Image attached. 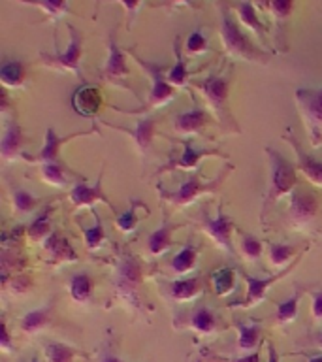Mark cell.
Segmentation results:
<instances>
[{
	"label": "cell",
	"mask_w": 322,
	"mask_h": 362,
	"mask_svg": "<svg viewBox=\"0 0 322 362\" xmlns=\"http://www.w3.org/2000/svg\"><path fill=\"white\" fill-rule=\"evenodd\" d=\"M232 83V66L228 68V72H217L209 74L208 78L196 79L194 87L200 89L202 96L208 102L209 110L213 113L217 121L225 127L226 132H234L239 134L242 129L236 123V119L230 112V104H228V90H230Z\"/></svg>",
	"instance_id": "cell-1"
},
{
	"label": "cell",
	"mask_w": 322,
	"mask_h": 362,
	"mask_svg": "<svg viewBox=\"0 0 322 362\" xmlns=\"http://www.w3.org/2000/svg\"><path fill=\"white\" fill-rule=\"evenodd\" d=\"M220 10V23H219V34L225 45V51L234 59H242L247 62H260V64H268L271 59L270 53H264L258 49L253 42L242 33V28L237 27L236 19L232 16L230 6L228 4H217Z\"/></svg>",
	"instance_id": "cell-2"
},
{
	"label": "cell",
	"mask_w": 322,
	"mask_h": 362,
	"mask_svg": "<svg viewBox=\"0 0 322 362\" xmlns=\"http://www.w3.org/2000/svg\"><path fill=\"white\" fill-rule=\"evenodd\" d=\"M264 151L268 158H270V183H268V191H266L264 202H262L260 223L266 221V214H268L271 204H275L282 194H290L298 187L296 166L282 157L281 153L273 149V147L266 146Z\"/></svg>",
	"instance_id": "cell-3"
},
{
	"label": "cell",
	"mask_w": 322,
	"mask_h": 362,
	"mask_svg": "<svg viewBox=\"0 0 322 362\" xmlns=\"http://www.w3.org/2000/svg\"><path fill=\"white\" fill-rule=\"evenodd\" d=\"M143 264L129 251H121L113 274V288L119 298L132 308L141 305V285H143Z\"/></svg>",
	"instance_id": "cell-4"
},
{
	"label": "cell",
	"mask_w": 322,
	"mask_h": 362,
	"mask_svg": "<svg viewBox=\"0 0 322 362\" xmlns=\"http://www.w3.org/2000/svg\"><path fill=\"white\" fill-rule=\"evenodd\" d=\"M294 98L298 104L299 115L304 117L309 140L313 147L322 146V87L321 89H307L298 87L294 90Z\"/></svg>",
	"instance_id": "cell-5"
},
{
	"label": "cell",
	"mask_w": 322,
	"mask_h": 362,
	"mask_svg": "<svg viewBox=\"0 0 322 362\" xmlns=\"http://www.w3.org/2000/svg\"><path fill=\"white\" fill-rule=\"evenodd\" d=\"M228 170H222L219 174V177H215V180H202L200 175L196 174H191L189 175V180L183 183V185L177 189V191H164L162 185H158V192H160V197L164 200H168L169 204H174V206H189L196 200L198 197H202V194H211V192H217L219 191V187L222 185V180H225Z\"/></svg>",
	"instance_id": "cell-6"
},
{
	"label": "cell",
	"mask_w": 322,
	"mask_h": 362,
	"mask_svg": "<svg viewBox=\"0 0 322 362\" xmlns=\"http://www.w3.org/2000/svg\"><path fill=\"white\" fill-rule=\"evenodd\" d=\"M68 30H70V44H68L66 51H62V53L56 51L55 55L40 53V59H42L45 66L55 68V70H61V72H72L78 78H83V72H81L83 38H81V33L78 28L72 27V25H68Z\"/></svg>",
	"instance_id": "cell-7"
},
{
	"label": "cell",
	"mask_w": 322,
	"mask_h": 362,
	"mask_svg": "<svg viewBox=\"0 0 322 362\" xmlns=\"http://www.w3.org/2000/svg\"><path fill=\"white\" fill-rule=\"evenodd\" d=\"M307 249H305L304 253H299L298 257H296V259H294L287 268H285V270L277 272V274H273V276L270 277H253V276H249V274H245V272H239V276L247 281V294H245L243 302H234V304H230V308H243V310H247V308L262 304V302L266 300V296H268L270 287H273V283H277L279 279H282V277H287L288 274L296 268V264L302 260V257L307 253Z\"/></svg>",
	"instance_id": "cell-8"
},
{
	"label": "cell",
	"mask_w": 322,
	"mask_h": 362,
	"mask_svg": "<svg viewBox=\"0 0 322 362\" xmlns=\"http://www.w3.org/2000/svg\"><path fill=\"white\" fill-rule=\"evenodd\" d=\"M126 53L134 57L136 62L140 64L149 78L153 79V87L149 90V107H160L166 106L169 100L175 98L174 87L168 83V78H164V72L168 70V64L166 62H149L145 59H141L140 55H136L134 49H129Z\"/></svg>",
	"instance_id": "cell-9"
},
{
	"label": "cell",
	"mask_w": 322,
	"mask_h": 362,
	"mask_svg": "<svg viewBox=\"0 0 322 362\" xmlns=\"http://www.w3.org/2000/svg\"><path fill=\"white\" fill-rule=\"evenodd\" d=\"M130 70L126 64V51H123L115 42V33H109L107 38V59L104 68L100 70V79L107 83L119 85L123 89L132 90L129 83ZM134 93V90H132Z\"/></svg>",
	"instance_id": "cell-10"
},
{
	"label": "cell",
	"mask_w": 322,
	"mask_h": 362,
	"mask_svg": "<svg viewBox=\"0 0 322 362\" xmlns=\"http://www.w3.org/2000/svg\"><path fill=\"white\" fill-rule=\"evenodd\" d=\"M318 214V202L313 192L304 191L302 187H296L290 192V208H288V225L294 228H305L313 225Z\"/></svg>",
	"instance_id": "cell-11"
},
{
	"label": "cell",
	"mask_w": 322,
	"mask_h": 362,
	"mask_svg": "<svg viewBox=\"0 0 322 362\" xmlns=\"http://www.w3.org/2000/svg\"><path fill=\"white\" fill-rule=\"evenodd\" d=\"M85 134H100V130L98 129H90V130H79V132H73V134L68 136H56L55 130L47 129L45 130V144L44 147L40 149L38 155H28V153H23L21 158L28 160V163H40V164H62L59 160V149H61L66 141H70L72 138H78V136H85Z\"/></svg>",
	"instance_id": "cell-12"
},
{
	"label": "cell",
	"mask_w": 322,
	"mask_h": 362,
	"mask_svg": "<svg viewBox=\"0 0 322 362\" xmlns=\"http://www.w3.org/2000/svg\"><path fill=\"white\" fill-rule=\"evenodd\" d=\"M202 228L205 230L208 236H211L215 240V243L219 245L222 251L230 255L236 259V249H234V242H232V230H236V226L232 223V219L222 211V208H219V215L211 219L205 211L202 214Z\"/></svg>",
	"instance_id": "cell-13"
},
{
	"label": "cell",
	"mask_w": 322,
	"mask_h": 362,
	"mask_svg": "<svg viewBox=\"0 0 322 362\" xmlns=\"http://www.w3.org/2000/svg\"><path fill=\"white\" fill-rule=\"evenodd\" d=\"M183 146V155L179 158H174L162 166V168L157 170V174H162V172H168V170H194L200 163V158L203 157H220L228 158V153H222L219 149H209V147H194L192 146L191 138H179L177 140Z\"/></svg>",
	"instance_id": "cell-14"
},
{
	"label": "cell",
	"mask_w": 322,
	"mask_h": 362,
	"mask_svg": "<svg viewBox=\"0 0 322 362\" xmlns=\"http://www.w3.org/2000/svg\"><path fill=\"white\" fill-rule=\"evenodd\" d=\"M282 140L288 141V144L292 146L294 153H296V158H298L296 168H298L299 172H302V174H304L311 183H313V185L322 187V160L311 157L309 153L304 151V147H302V144L298 141V138L294 136L292 129L285 130Z\"/></svg>",
	"instance_id": "cell-15"
},
{
	"label": "cell",
	"mask_w": 322,
	"mask_h": 362,
	"mask_svg": "<svg viewBox=\"0 0 322 362\" xmlns=\"http://www.w3.org/2000/svg\"><path fill=\"white\" fill-rule=\"evenodd\" d=\"M104 124L107 127H112L115 130H121L124 134H130V138L134 140L136 147H138V153H140L141 157H145L147 153L153 149V138L157 134V117L155 115H147V117L140 119L138 123H136L134 129H129V127H121V124H112V123H106Z\"/></svg>",
	"instance_id": "cell-16"
},
{
	"label": "cell",
	"mask_w": 322,
	"mask_h": 362,
	"mask_svg": "<svg viewBox=\"0 0 322 362\" xmlns=\"http://www.w3.org/2000/svg\"><path fill=\"white\" fill-rule=\"evenodd\" d=\"M102 175H104V170H100V174H98V180L93 187L87 185L85 181H79L76 185L72 187V191L68 194L70 198V202H72L73 208H83V206H95V202H104L106 206H109L112 211H115V206L109 202V198L106 197V192L102 191Z\"/></svg>",
	"instance_id": "cell-17"
},
{
	"label": "cell",
	"mask_w": 322,
	"mask_h": 362,
	"mask_svg": "<svg viewBox=\"0 0 322 362\" xmlns=\"http://www.w3.org/2000/svg\"><path fill=\"white\" fill-rule=\"evenodd\" d=\"M211 123V117L209 113L203 110L202 106H194L189 112H183L179 115H175L174 119V130L177 134L185 136V138H191L192 136L200 134L208 124Z\"/></svg>",
	"instance_id": "cell-18"
},
{
	"label": "cell",
	"mask_w": 322,
	"mask_h": 362,
	"mask_svg": "<svg viewBox=\"0 0 322 362\" xmlns=\"http://www.w3.org/2000/svg\"><path fill=\"white\" fill-rule=\"evenodd\" d=\"M266 8L273 13V25H275V44L277 49L285 53L288 51L287 45V21L294 10V4L290 0H275V2H268Z\"/></svg>",
	"instance_id": "cell-19"
},
{
	"label": "cell",
	"mask_w": 322,
	"mask_h": 362,
	"mask_svg": "<svg viewBox=\"0 0 322 362\" xmlns=\"http://www.w3.org/2000/svg\"><path fill=\"white\" fill-rule=\"evenodd\" d=\"M25 144V136H23V130L19 127L16 119H10L6 121L4 124V136H2V141H0V155H2V160L10 163L13 158L21 157L23 153L21 147Z\"/></svg>",
	"instance_id": "cell-20"
},
{
	"label": "cell",
	"mask_w": 322,
	"mask_h": 362,
	"mask_svg": "<svg viewBox=\"0 0 322 362\" xmlns=\"http://www.w3.org/2000/svg\"><path fill=\"white\" fill-rule=\"evenodd\" d=\"M208 288L205 277L198 276L191 279H175L168 285V298L174 302H189L198 298Z\"/></svg>",
	"instance_id": "cell-21"
},
{
	"label": "cell",
	"mask_w": 322,
	"mask_h": 362,
	"mask_svg": "<svg viewBox=\"0 0 322 362\" xmlns=\"http://www.w3.org/2000/svg\"><path fill=\"white\" fill-rule=\"evenodd\" d=\"M102 106V95L100 90L90 85H83L76 89L72 95V107L73 112H78L83 117H95L96 112Z\"/></svg>",
	"instance_id": "cell-22"
},
{
	"label": "cell",
	"mask_w": 322,
	"mask_h": 362,
	"mask_svg": "<svg viewBox=\"0 0 322 362\" xmlns=\"http://www.w3.org/2000/svg\"><path fill=\"white\" fill-rule=\"evenodd\" d=\"M177 228V225H172L168 219V215H164L162 223L158 226L157 230L151 232L149 238H147V251L153 255V257H160L166 251H169L172 247V234Z\"/></svg>",
	"instance_id": "cell-23"
},
{
	"label": "cell",
	"mask_w": 322,
	"mask_h": 362,
	"mask_svg": "<svg viewBox=\"0 0 322 362\" xmlns=\"http://www.w3.org/2000/svg\"><path fill=\"white\" fill-rule=\"evenodd\" d=\"M186 328H191L194 332L200 334H213L219 327V319L215 315V311H211L208 305H196L189 315V322L185 325Z\"/></svg>",
	"instance_id": "cell-24"
},
{
	"label": "cell",
	"mask_w": 322,
	"mask_h": 362,
	"mask_svg": "<svg viewBox=\"0 0 322 362\" xmlns=\"http://www.w3.org/2000/svg\"><path fill=\"white\" fill-rule=\"evenodd\" d=\"M44 249L51 255V259L56 260V262H73V260L78 259V253L72 247V243L68 242L66 238L56 230L45 240Z\"/></svg>",
	"instance_id": "cell-25"
},
{
	"label": "cell",
	"mask_w": 322,
	"mask_h": 362,
	"mask_svg": "<svg viewBox=\"0 0 322 362\" xmlns=\"http://www.w3.org/2000/svg\"><path fill=\"white\" fill-rule=\"evenodd\" d=\"M53 300L49 304L42 305L38 310H32L25 313L19 321V327L25 334H36L40 332L42 328H45L51 322V313H53Z\"/></svg>",
	"instance_id": "cell-26"
},
{
	"label": "cell",
	"mask_w": 322,
	"mask_h": 362,
	"mask_svg": "<svg viewBox=\"0 0 322 362\" xmlns=\"http://www.w3.org/2000/svg\"><path fill=\"white\" fill-rule=\"evenodd\" d=\"M230 10L237 11V21L242 23L243 27H247L249 30H253L260 40L264 38L268 30L266 27L260 23L258 13H256V8H254L253 2H236V4H228Z\"/></svg>",
	"instance_id": "cell-27"
},
{
	"label": "cell",
	"mask_w": 322,
	"mask_h": 362,
	"mask_svg": "<svg viewBox=\"0 0 322 362\" xmlns=\"http://www.w3.org/2000/svg\"><path fill=\"white\" fill-rule=\"evenodd\" d=\"M68 293H70V298L78 304H87L90 298H93V293H95V283H93V277L85 272H79V274H73L68 281Z\"/></svg>",
	"instance_id": "cell-28"
},
{
	"label": "cell",
	"mask_w": 322,
	"mask_h": 362,
	"mask_svg": "<svg viewBox=\"0 0 322 362\" xmlns=\"http://www.w3.org/2000/svg\"><path fill=\"white\" fill-rule=\"evenodd\" d=\"M198 266V249H194L191 243H186L185 247L181 249L179 253H175V257L169 260V270L172 274L177 276H185L191 274Z\"/></svg>",
	"instance_id": "cell-29"
},
{
	"label": "cell",
	"mask_w": 322,
	"mask_h": 362,
	"mask_svg": "<svg viewBox=\"0 0 322 362\" xmlns=\"http://www.w3.org/2000/svg\"><path fill=\"white\" fill-rule=\"evenodd\" d=\"M174 53H175V64L169 68L168 72V83L172 87H185L189 81V70H186V57L181 51V42L179 38H175L174 42Z\"/></svg>",
	"instance_id": "cell-30"
},
{
	"label": "cell",
	"mask_w": 322,
	"mask_h": 362,
	"mask_svg": "<svg viewBox=\"0 0 322 362\" xmlns=\"http://www.w3.org/2000/svg\"><path fill=\"white\" fill-rule=\"evenodd\" d=\"M51 211H53V206H47V208L42 209V214L27 226V236L30 238L32 242H45V240L55 232L51 230Z\"/></svg>",
	"instance_id": "cell-31"
},
{
	"label": "cell",
	"mask_w": 322,
	"mask_h": 362,
	"mask_svg": "<svg viewBox=\"0 0 322 362\" xmlns=\"http://www.w3.org/2000/svg\"><path fill=\"white\" fill-rule=\"evenodd\" d=\"M93 211V217H95V225L93 226H85L79 223L78 219V225L81 226V232H83L85 236V245L89 251H96V249H100L104 245V240H106V230H104V226H102V221H100V215L96 211L95 208H90Z\"/></svg>",
	"instance_id": "cell-32"
},
{
	"label": "cell",
	"mask_w": 322,
	"mask_h": 362,
	"mask_svg": "<svg viewBox=\"0 0 322 362\" xmlns=\"http://www.w3.org/2000/svg\"><path fill=\"white\" fill-rule=\"evenodd\" d=\"M237 349L242 353H247V351L254 349V345L258 344L260 334H262V327L260 322H251V325H245V322H237Z\"/></svg>",
	"instance_id": "cell-33"
},
{
	"label": "cell",
	"mask_w": 322,
	"mask_h": 362,
	"mask_svg": "<svg viewBox=\"0 0 322 362\" xmlns=\"http://www.w3.org/2000/svg\"><path fill=\"white\" fill-rule=\"evenodd\" d=\"M296 293L290 296V298L282 300V302H277V313H275V321L279 325H288V322L296 321V317H298V304L299 298H302V288L299 285H296Z\"/></svg>",
	"instance_id": "cell-34"
},
{
	"label": "cell",
	"mask_w": 322,
	"mask_h": 362,
	"mask_svg": "<svg viewBox=\"0 0 322 362\" xmlns=\"http://www.w3.org/2000/svg\"><path fill=\"white\" fill-rule=\"evenodd\" d=\"M0 79L4 89H16L21 87L25 81V66L19 61H6L0 68Z\"/></svg>",
	"instance_id": "cell-35"
},
{
	"label": "cell",
	"mask_w": 322,
	"mask_h": 362,
	"mask_svg": "<svg viewBox=\"0 0 322 362\" xmlns=\"http://www.w3.org/2000/svg\"><path fill=\"white\" fill-rule=\"evenodd\" d=\"M11 204H13V214L27 215L32 214L40 206V198L34 197L32 192L25 191L21 187H16L11 192Z\"/></svg>",
	"instance_id": "cell-36"
},
{
	"label": "cell",
	"mask_w": 322,
	"mask_h": 362,
	"mask_svg": "<svg viewBox=\"0 0 322 362\" xmlns=\"http://www.w3.org/2000/svg\"><path fill=\"white\" fill-rule=\"evenodd\" d=\"M294 251L296 249L292 245H287V243H279V242H270L268 243V260H270L271 266L275 268H281V266H288L292 262ZM298 257V255H296ZM294 257V259H296Z\"/></svg>",
	"instance_id": "cell-37"
},
{
	"label": "cell",
	"mask_w": 322,
	"mask_h": 362,
	"mask_svg": "<svg viewBox=\"0 0 322 362\" xmlns=\"http://www.w3.org/2000/svg\"><path fill=\"white\" fill-rule=\"evenodd\" d=\"M209 279H211V285H213V291L217 296H225V294H228L230 291H234V270L232 268H228V266H225V268H219V270H215L211 276H209Z\"/></svg>",
	"instance_id": "cell-38"
},
{
	"label": "cell",
	"mask_w": 322,
	"mask_h": 362,
	"mask_svg": "<svg viewBox=\"0 0 322 362\" xmlns=\"http://www.w3.org/2000/svg\"><path fill=\"white\" fill-rule=\"evenodd\" d=\"M44 353L49 362H73V358L79 355L78 349L61 341H49L44 347Z\"/></svg>",
	"instance_id": "cell-39"
},
{
	"label": "cell",
	"mask_w": 322,
	"mask_h": 362,
	"mask_svg": "<svg viewBox=\"0 0 322 362\" xmlns=\"http://www.w3.org/2000/svg\"><path fill=\"white\" fill-rule=\"evenodd\" d=\"M66 172H70V170H68L64 164L47 163V164H42V166H40V175L44 177V181H47V183L53 187H66L68 185Z\"/></svg>",
	"instance_id": "cell-40"
},
{
	"label": "cell",
	"mask_w": 322,
	"mask_h": 362,
	"mask_svg": "<svg viewBox=\"0 0 322 362\" xmlns=\"http://www.w3.org/2000/svg\"><path fill=\"white\" fill-rule=\"evenodd\" d=\"M237 234H239V240H242L243 257L251 260V262H256L262 257V242L256 236H253V234L239 230V228H237Z\"/></svg>",
	"instance_id": "cell-41"
},
{
	"label": "cell",
	"mask_w": 322,
	"mask_h": 362,
	"mask_svg": "<svg viewBox=\"0 0 322 362\" xmlns=\"http://www.w3.org/2000/svg\"><path fill=\"white\" fill-rule=\"evenodd\" d=\"M143 206H145V204H141L140 200H130V208L115 219V226H117L119 230L121 232L134 230L136 223H138V215H136V211H138V208H143Z\"/></svg>",
	"instance_id": "cell-42"
},
{
	"label": "cell",
	"mask_w": 322,
	"mask_h": 362,
	"mask_svg": "<svg viewBox=\"0 0 322 362\" xmlns=\"http://www.w3.org/2000/svg\"><path fill=\"white\" fill-rule=\"evenodd\" d=\"M185 51L189 55H200V53H208V40L203 36V33L198 28L194 33L189 34V38L185 42Z\"/></svg>",
	"instance_id": "cell-43"
},
{
	"label": "cell",
	"mask_w": 322,
	"mask_h": 362,
	"mask_svg": "<svg viewBox=\"0 0 322 362\" xmlns=\"http://www.w3.org/2000/svg\"><path fill=\"white\" fill-rule=\"evenodd\" d=\"M32 6L40 8V10L45 11V13H49V16L55 17V19H59V17H62L64 13L70 11V6H68L66 2H34Z\"/></svg>",
	"instance_id": "cell-44"
},
{
	"label": "cell",
	"mask_w": 322,
	"mask_h": 362,
	"mask_svg": "<svg viewBox=\"0 0 322 362\" xmlns=\"http://www.w3.org/2000/svg\"><path fill=\"white\" fill-rule=\"evenodd\" d=\"M311 300H313V304H311V313H313V319L315 322H322V288H311L309 291Z\"/></svg>",
	"instance_id": "cell-45"
},
{
	"label": "cell",
	"mask_w": 322,
	"mask_h": 362,
	"mask_svg": "<svg viewBox=\"0 0 322 362\" xmlns=\"http://www.w3.org/2000/svg\"><path fill=\"white\" fill-rule=\"evenodd\" d=\"M0 347H2L6 353L11 349L10 330H8V322H6V319H2V325H0Z\"/></svg>",
	"instance_id": "cell-46"
},
{
	"label": "cell",
	"mask_w": 322,
	"mask_h": 362,
	"mask_svg": "<svg viewBox=\"0 0 322 362\" xmlns=\"http://www.w3.org/2000/svg\"><path fill=\"white\" fill-rule=\"evenodd\" d=\"M28 287H30V279H28L27 276L13 277V287H11V291H13V293L16 294L25 293V291H28Z\"/></svg>",
	"instance_id": "cell-47"
},
{
	"label": "cell",
	"mask_w": 322,
	"mask_h": 362,
	"mask_svg": "<svg viewBox=\"0 0 322 362\" xmlns=\"http://www.w3.org/2000/svg\"><path fill=\"white\" fill-rule=\"evenodd\" d=\"M98 362H123L121 358H119L115 353H113L109 347H104V349L100 351V358H98Z\"/></svg>",
	"instance_id": "cell-48"
},
{
	"label": "cell",
	"mask_w": 322,
	"mask_h": 362,
	"mask_svg": "<svg viewBox=\"0 0 322 362\" xmlns=\"http://www.w3.org/2000/svg\"><path fill=\"white\" fill-rule=\"evenodd\" d=\"M124 10H129V28H132V19H134V11H138V8L141 6V2H121Z\"/></svg>",
	"instance_id": "cell-49"
},
{
	"label": "cell",
	"mask_w": 322,
	"mask_h": 362,
	"mask_svg": "<svg viewBox=\"0 0 322 362\" xmlns=\"http://www.w3.org/2000/svg\"><path fill=\"white\" fill-rule=\"evenodd\" d=\"M225 362H258V353H251V355L242 356V358H228Z\"/></svg>",
	"instance_id": "cell-50"
},
{
	"label": "cell",
	"mask_w": 322,
	"mask_h": 362,
	"mask_svg": "<svg viewBox=\"0 0 322 362\" xmlns=\"http://www.w3.org/2000/svg\"><path fill=\"white\" fill-rule=\"evenodd\" d=\"M268 362H279V355H277V349L275 345L268 344Z\"/></svg>",
	"instance_id": "cell-51"
},
{
	"label": "cell",
	"mask_w": 322,
	"mask_h": 362,
	"mask_svg": "<svg viewBox=\"0 0 322 362\" xmlns=\"http://www.w3.org/2000/svg\"><path fill=\"white\" fill-rule=\"evenodd\" d=\"M307 362H322V355L321 356H311Z\"/></svg>",
	"instance_id": "cell-52"
},
{
	"label": "cell",
	"mask_w": 322,
	"mask_h": 362,
	"mask_svg": "<svg viewBox=\"0 0 322 362\" xmlns=\"http://www.w3.org/2000/svg\"><path fill=\"white\" fill-rule=\"evenodd\" d=\"M28 362H40V361H38V358H32V361H28Z\"/></svg>",
	"instance_id": "cell-53"
},
{
	"label": "cell",
	"mask_w": 322,
	"mask_h": 362,
	"mask_svg": "<svg viewBox=\"0 0 322 362\" xmlns=\"http://www.w3.org/2000/svg\"><path fill=\"white\" fill-rule=\"evenodd\" d=\"M321 347H322V336H321Z\"/></svg>",
	"instance_id": "cell-54"
}]
</instances>
